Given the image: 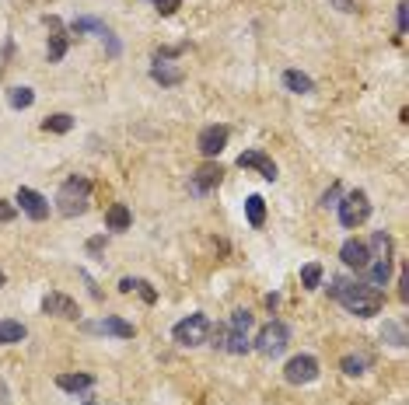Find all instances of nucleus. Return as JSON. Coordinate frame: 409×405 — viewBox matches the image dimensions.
Segmentation results:
<instances>
[{
    "label": "nucleus",
    "mask_w": 409,
    "mask_h": 405,
    "mask_svg": "<svg viewBox=\"0 0 409 405\" xmlns=\"http://www.w3.org/2000/svg\"><path fill=\"white\" fill-rule=\"evenodd\" d=\"M318 356H311V353H301V356H291L287 360V367H284V378H287V385H311L315 378H318Z\"/></svg>",
    "instance_id": "obj_6"
},
{
    "label": "nucleus",
    "mask_w": 409,
    "mask_h": 405,
    "mask_svg": "<svg viewBox=\"0 0 409 405\" xmlns=\"http://www.w3.org/2000/svg\"><path fill=\"white\" fill-rule=\"evenodd\" d=\"M396 25H399V32H406V4H399V11H396Z\"/></svg>",
    "instance_id": "obj_37"
},
{
    "label": "nucleus",
    "mask_w": 409,
    "mask_h": 405,
    "mask_svg": "<svg viewBox=\"0 0 409 405\" xmlns=\"http://www.w3.org/2000/svg\"><path fill=\"white\" fill-rule=\"evenodd\" d=\"M88 202H92V182L84 175H70L56 193V210L63 217H81L88 210Z\"/></svg>",
    "instance_id": "obj_2"
},
{
    "label": "nucleus",
    "mask_w": 409,
    "mask_h": 405,
    "mask_svg": "<svg viewBox=\"0 0 409 405\" xmlns=\"http://www.w3.org/2000/svg\"><path fill=\"white\" fill-rule=\"evenodd\" d=\"M70 32H95V35H108V25H105V21H99V18H88V14H84V18H74V21H70Z\"/></svg>",
    "instance_id": "obj_23"
},
{
    "label": "nucleus",
    "mask_w": 409,
    "mask_h": 405,
    "mask_svg": "<svg viewBox=\"0 0 409 405\" xmlns=\"http://www.w3.org/2000/svg\"><path fill=\"white\" fill-rule=\"evenodd\" d=\"M336 200H339V186H332V189H329V193L322 196V206L329 210V206H336Z\"/></svg>",
    "instance_id": "obj_35"
},
{
    "label": "nucleus",
    "mask_w": 409,
    "mask_h": 405,
    "mask_svg": "<svg viewBox=\"0 0 409 405\" xmlns=\"http://www.w3.org/2000/svg\"><path fill=\"white\" fill-rule=\"evenodd\" d=\"M339 367H343V374L357 378V374H364V371H367V356H357V353H350V356H343V360H339Z\"/></svg>",
    "instance_id": "obj_27"
},
{
    "label": "nucleus",
    "mask_w": 409,
    "mask_h": 405,
    "mask_svg": "<svg viewBox=\"0 0 409 405\" xmlns=\"http://www.w3.org/2000/svg\"><path fill=\"white\" fill-rule=\"evenodd\" d=\"M284 88H287L291 95H311V91H315V81H311L308 74H301V70H287V74H284Z\"/></svg>",
    "instance_id": "obj_17"
},
{
    "label": "nucleus",
    "mask_w": 409,
    "mask_h": 405,
    "mask_svg": "<svg viewBox=\"0 0 409 405\" xmlns=\"http://www.w3.org/2000/svg\"><path fill=\"white\" fill-rule=\"evenodd\" d=\"M227 136H231V129L213 122V126H206L203 133L196 136V147H200V154H203V158H217V154L227 147Z\"/></svg>",
    "instance_id": "obj_9"
},
{
    "label": "nucleus",
    "mask_w": 409,
    "mask_h": 405,
    "mask_svg": "<svg viewBox=\"0 0 409 405\" xmlns=\"http://www.w3.org/2000/svg\"><path fill=\"white\" fill-rule=\"evenodd\" d=\"M70 126H74V115H67V112H56V115H49L42 122L46 133H70Z\"/></svg>",
    "instance_id": "obj_24"
},
{
    "label": "nucleus",
    "mask_w": 409,
    "mask_h": 405,
    "mask_svg": "<svg viewBox=\"0 0 409 405\" xmlns=\"http://www.w3.org/2000/svg\"><path fill=\"white\" fill-rule=\"evenodd\" d=\"M56 388L60 392H70V395H81V392L95 388V378L92 374H60L56 378Z\"/></svg>",
    "instance_id": "obj_16"
},
{
    "label": "nucleus",
    "mask_w": 409,
    "mask_h": 405,
    "mask_svg": "<svg viewBox=\"0 0 409 405\" xmlns=\"http://www.w3.org/2000/svg\"><path fill=\"white\" fill-rule=\"evenodd\" d=\"M130 224H133L130 206H126V202H112L108 213H105V227H108V231H130Z\"/></svg>",
    "instance_id": "obj_15"
},
{
    "label": "nucleus",
    "mask_w": 409,
    "mask_h": 405,
    "mask_svg": "<svg viewBox=\"0 0 409 405\" xmlns=\"http://www.w3.org/2000/svg\"><path fill=\"white\" fill-rule=\"evenodd\" d=\"M84 328H88V332H95V328H99V332L115 335V339H133V335H137V328H133L126 318H119V314H105L99 325H84Z\"/></svg>",
    "instance_id": "obj_12"
},
{
    "label": "nucleus",
    "mask_w": 409,
    "mask_h": 405,
    "mask_svg": "<svg viewBox=\"0 0 409 405\" xmlns=\"http://www.w3.org/2000/svg\"><path fill=\"white\" fill-rule=\"evenodd\" d=\"M151 77H154L161 88H175V84H182V70H179V67H168V63H158V67L151 70Z\"/></svg>",
    "instance_id": "obj_19"
},
{
    "label": "nucleus",
    "mask_w": 409,
    "mask_h": 405,
    "mask_svg": "<svg viewBox=\"0 0 409 405\" xmlns=\"http://www.w3.org/2000/svg\"><path fill=\"white\" fill-rule=\"evenodd\" d=\"M102 248H105V238H92V241H88V255H99Z\"/></svg>",
    "instance_id": "obj_36"
},
{
    "label": "nucleus",
    "mask_w": 409,
    "mask_h": 405,
    "mask_svg": "<svg viewBox=\"0 0 409 405\" xmlns=\"http://www.w3.org/2000/svg\"><path fill=\"white\" fill-rule=\"evenodd\" d=\"M25 335H28V328H25L21 321H11V318H4V321H0V346L25 342Z\"/></svg>",
    "instance_id": "obj_18"
},
{
    "label": "nucleus",
    "mask_w": 409,
    "mask_h": 405,
    "mask_svg": "<svg viewBox=\"0 0 409 405\" xmlns=\"http://www.w3.org/2000/svg\"><path fill=\"white\" fill-rule=\"evenodd\" d=\"M287 342H291L287 321H270V325H263V332L256 335V349H259L263 356H280V353L287 349Z\"/></svg>",
    "instance_id": "obj_4"
},
{
    "label": "nucleus",
    "mask_w": 409,
    "mask_h": 405,
    "mask_svg": "<svg viewBox=\"0 0 409 405\" xmlns=\"http://www.w3.org/2000/svg\"><path fill=\"white\" fill-rule=\"evenodd\" d=\"M151 4H154L161 14H175V11L182 7V0H151Z\"/></svg>",
    "instance_id": "obj_34"
},
{
    "label": "nucleus",
    "mask_w": 409,
    "mask_h": 405,
    "mask_svg": "<svg viewBox=\"0 0 409 405\" xmlns=\"http://www.w3.org/2000/svg\"><path fill=\"white\" fill-rule=\"evenodd\" d=\"M367 248H371V259H392V238L385 231H375Z\"/></svg>",
    "instance_id": "obj_22"
},
{
    "label": "nucleus",
    "mask_w": 409,
    "mask_h": 405,
    "mask_svg": "<svg viewBox=\"0 0 409 405\" xmlns=\"http://www.w3.org/2000/svg\"><path fill=\"white\" fill-rule=\"evenodd\" d=\"M172 335H175L179 346L193 349V346L206 342V335H210V318H206V314H189V318H182V321L172 328Z\"/></svg>",
    "instance_id": "obj_5"
},
{
    "label": "nucleus",
    "mask_w": 409,
    "mask_h": 405,
    "mask_svg": "<svg viewBox=\"0 0 409 405\" xmlns=\"http://www.w3.org/2000/svg\"><path fill=\"white\" fill-rule=\"evenodd\" d=\"M248 328H252V311L238 307V311L231 314V332H248Z\"/></svg>",
    "instance_id": "obj_28"
},
{
    "label": "nucleus",
    "mask_w": 409,
    "mask_h": 405,
    "mask_svg": "<svg viewBox=\"0 0 409 405\" xmlns=\"http://www.w3.org/2000/svg\"><path fill=\"white\" fill-rule=\"evenodd\" d=\"M32 101H35V91L32 88H11L7 91V105L11 108H32Z\"/></svg>",
    "instance_id": "obj_25"
},
{
    "label": "nucleus",
    "mask_w": 409,
    "mask_h": 405,
    "mask_svg": "<svg viewBox=\"0 0 409 405\" xmlns=\"http://www.w3.org/2000/svg\"><path fill=\"white\" fill-rule=\"evenodd\" d=\"M238 168H248V172H259L266 182H277V165H273V158H266L263 150H241L238 154Z\"/></svg>",
    "instance_id": "obj_10"
},
{
    "label": "nucleus",
    "mask_w": 409,
    "mask_h": 405,
    "mask_svg": "<svg viewBox=\"0 0 409 405\" xmlns=\"http://www.w3.org/2000/svg\"><path fill=\"white\" fill-rule=\"evenodd\" d=\"M84 405H95V402H84Z\"/></svg>",
    "instance_id": "obj_41"
},
{
    "label": "nucleus",
    "mask_w": 409,
    "mask_h": 405,
    "mask_svg": "<svg viewBox=\"0 0 409 405\" xmlns=\"http://www.w3.org/2000/svg\"><path fill=\"white\" fill-rule=\"evenodd\" d=\"M329 294L343 304L350 314H357V318H375L382 311V304H385V294L378 287L360 283V280H350V276H336L332 287H329Z\"/></svg>",
    "instance_id": "obj_1"
},
{
    "label": "nucleus",
    "mask_w": 409,
    "mask_h": 405,
    "mask_svg": "<svg viewBox=\"0 0 409 405\" xmlns=\"http://www.w3.org/2000/svg\"><path fill=\"white\" fill-rule=\"evenodd\" d=\"M182 49H186V46H168V49H161V53L154 56V63H165V60H175V56H182Z\"/></svg>",
    "instance_id": "obj_33"
},
{
    "label": "nucleus",
    "mask_w": 409,
    "mask_h": 405,
    "mask_svg": "<svg viewBox=\"0 0 409 405\" xmlns=\"http://www.w3.org/2000/svg\"><path fill=\"white\" fill-rule=\"evenodd\" d=\"M210 339H213V342H210L213 349H224V346H227V328H224V325H217V328L210 325Z\"/></svg>",
    "instance_id": "obj_31"
},
{
    "label": "nucleus",
    "mask_w": 409,
    "mask_h": 405,
    "mask_svg": "<svg viewBox=\"0 0 409 405\" xmlns=\"http://www.w3.org/2000/svg\"><path fill=\"white\" fill-rule=\"evenodd\" d=\"M14 202L21 206V213H25L28 220H46V217H49V200H46L42 193L28 189V186H21V189H18Z\"/></svg>",
    "instance_id": "obj_8"
},
{
    "label": "nucleus",
    "mask_w": 409,
    "mask_h": 405,
    "mask_svg": "<svg viewBox=\"0 0 409 405\" xmlns=\"http://www.w3.org/2000/svg\"><path fill=\"white\" fill-rule=\"evenodd\" d=\"M301 287L305 290H318L322 287V266L318 262H308L305 269H301Z\"/></svg>",
    "instance_id": "obj_26"
},
{
    "label": "nucleus",
    "mask_w": 409,
    "mask_h": 405,
    "mask_svg": "<svg viewBox=\"0 0 409 405\" xmlns=\"http://www.w3.org/2000/svg\"><path fill=\"white\" fill-rule=\"evenodd\" d=\"M367 273H371V287H385L392 276V259H371Z\"/></svg>",
    "instance_id": "obj_21"
},
{
    "label": "nucleus",
    "mask_w": 409,
    "mask_h": 405,
    "mask_svg": "<svg viewBox=\"0 0 409 405\" xmlns=\"http://www.w3.org/2000/svg\"><path fill=\"white\" fill-rule=\"evenodd\" d=\"M245 217H248V224L259 231V227L266 224V200H263V196H248V200H245Z\"/></svg>",
    "instance_id": "obj_20"
},
{
    "label": "nucleus",
    "mask_w": 409,
    "mask_h": 405,
    "mask_svg": "<svg viewBox=\"0 0 409 405\" xmlns=\"http://www.w3.org/2000/svg\"><path fill=\"white\" fill-rule=\"evenodd\" d=\"M332 4H336L339 11H346V14H353V11H357V4H353V0H332Z\"/></svg>",
    "instance_id": "obj_38"
},
{
    "label": "nucleus",
    "mask_w": 409,
    "mask_h": 405,
    "mask_svg": "<svg viewBox=\"0 0 409 405\" xmlns=\"http://www.w3.org/2000/svg\"><path fill=\"white\" fill-rule=\"evenodd\" d=\"M14 217H18V206L7 202V200H0V224H11Z\"/></svg>",
    "instance_id": "obj_32"
},
{
    "label": "nucleus",
    "mask_w": 409,
    "mask_h": 405,
    "mask_svg": "<svg viewBox=\"0 0 409 405\" xmlns=\"http://www.w3.org/2000/svg\"><path fill=\"white\" fill-rule=\"evenodd\" d=\"M382 339H389L392 346H406V335H403V328H399L396 321H385V328H382Z\"/></svg>",
    "instance_id": "obj_29"
},
{
    "label": "nucleus",
    "mask_w": 409,
    "mask_h": 405,
    "mask_svg": "<svg viewBox=\"0 0 409 405\" xmlns=\"http://www.w3.org/2000/svg\"><path fill=\"white\" fill-rule=\"evenodd\" d=\"M49 28H53V39H49V49H46V56H49V63H60V60L67 56V35H63V25H60V18H49Z\"/></svg>",
    "instance_id": "obj_14"
},
{
    "label": "nucleus",
    "mask_w": 409,
    "mask_h": 405,
    "mask_svg": "<svg viewBox=\"0 0 409 405\" xmlns=\"http://www.w3.org/2000/svg\"><path fill=\"white\" fill-rule=\"evenodd\" d=\"M119 290L130 294V290H133V276H122V280H119Z\"/></svg>",
    "instance_id": "obj_39"
},
{
    "label": "nucleus",
    "mask_w": 409,
    "mask_h": 405,
    "mask_svg": "<svg viewBox=\"0 0 409 405\" xmlns=\"http://www.w3.org/2000/svg\"><path fill=\"white\" fill-rule=\"evenodd\" d=\"M336 210H339V224L343 227H360L367 217H371V202H367V193H360V189H353V193H346L343 202H336Z\"/></svg>",
    "instance_id": "obj_3"
},
{
    "label": "nucleus",
    "mask_w": 409,
    "mask_h": 405,
    "mask_svg": "<svg viewBox=\"0 0 409 405\" xmlns=\"http://www.w3.org/2000/svg\"><path fill=\"white\" fill-rule=\"evenodd\" d=\"M220 179H224V172H220V165H213V161H206L203 168H196V175L189 179V193L193 196H210L217 186H220Z\"/></svg>",
    "instance_id": "obj_7"
},
{
    "label": "nucleus",
    "mask_w": 409,
    "mask_h": 405,
    "mask_svg": "<svg viewBox=\"0 0 409 405\" xmlns=\"http://www.w3.org/2000/svg\"><path fill=\"white\" fill-rule=\"evenodd\" d=\"M133 290H137V294H140V297H144L147 304L158 301V290H154V287H151L147 280H133Z\"/></svg>",
    "instance_id": "obj_30"
},
{
    "label": "nucleus",
    "mask_w": 409,
    "mask_h": 405,
    "mask_svg": "<svg viewBox=\"0 0 409 405\" xmlns=\"http://www.w3.org/2000/svg\"><path fill=\"white\" fill-rule=\"evenodd\" d=\"M4 283H7V276H4V273H0V287H4Z\"/></svg>",
    "instance_id": "obj_40"
},
{
    "label": "nucleus",
    "mask_w": 409,
    "mask_h": 405,
    "mask_svg": "<svg viewBox=\"0 0 409 405\" xmlns=\"http://www.w3.org/2000/svg\"><path fill=\"white\" fill-rule=\"evenodd\" d=\"M339 259H343V266H350V269L364 273V269L371 266V248H367V241H357V238H350V241H343V248H339Z\"/></svg>",
    "instance_id": "obj_11"
},
{
    "label": "nucleus",
    "mask_w": 409,
    "mask_h": 405,
    "mask_svg": "<svg viewBox=\"0 0 409 405\" xmlns=\"http://www.w3.org/2000/svg\"><path fill=\"white\" fill-rule=\"evenodd\" d=\"M42 311H46V314H56V318H77V314H81L77 304L70 301L67 294H56V290L42 297Z\"/></svg>",
    "instance_id": "obj_13"
}]
</instances>
